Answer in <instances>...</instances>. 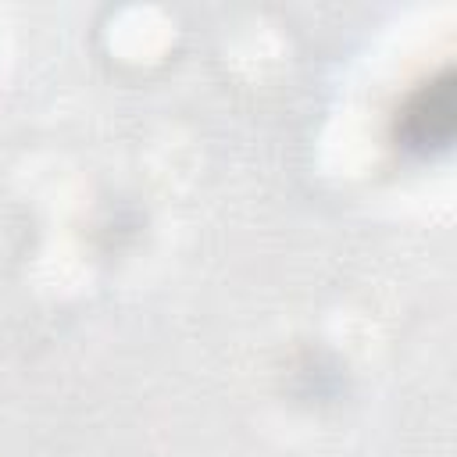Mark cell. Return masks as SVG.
<instances>
[{
    "label": "cell",
    "mask_w": 457,
    "mask_h": 457,
    "mask_svg": "<svg viewBox=\"0 0 457 457\" xmlns=\"http://www.w3.org/2000/svg\"><path fill=\"white\" fill-rule=\"evenodd\" d=\"M453 129V89L443 75L428 89H421L403 111V136L411 146H443Z\"/></svg>",
    "instance_id": "1"
}]
</instances>
